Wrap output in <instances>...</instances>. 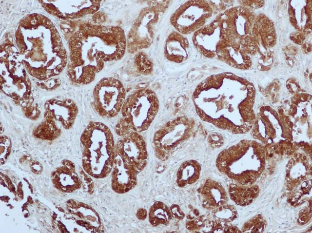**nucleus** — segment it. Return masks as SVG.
<instances>
[{"instance_id":"nucleus-1","label":"nucleus","mask_w":312,"mask_h":233,"mask_svg":"<svg viewBox=\"0 0 312 233\" xmlns=\"http://www.w3.org/2000/svg\"><path fill=\"white\" fill-rule=\"evenodd\" d=\"M254 88L232 73L211 76L199 83L192 95L199 117L204 121L234 134L251 130Z\"/></svg>"},{"instance_id":"nucleus-2","label":"nucleus","mask_w":312,"mask_h":233,"mask_svg":"<svg viewBox=\"0 0 312 233\" xmlns=\"http://www.w3.org/2000/svg\"><path fill=\"white\" fill-rule=\"evenodd\" d=\"M67 72L73 82H91L105 62L117 60L124 56L126 39L118 26L83 24L71 38Z\"/></svg>"},{"instance_id":"nucleus-3","label":"nucleus","mask_w":312,"mask_h":233,"mask_svg":"<svg viewBox=\"0 0 312 233\" xmlns=\"http://www.w3.org/2000/svg\"><path fill=\"white\" fill-rule=\"evenodd\" d=\"M16 42L27 72L39 80L59 74L66 66L67 55L53 23L41 15L22 19Z\"/></svg>"},{"instance_id":"nucleus-4","label":"nucleus","mask_w":312,"mask_h":233,"mask_svg":"<svg viewBox=\"0 0 312 233\" xmlns=\"http://www.w3.org/2000/svg\"><path fill=\"white\" fill-rule=\"evenodd\" d=\"M218 170L238 184L255 182L265 166L263 146L255 140L244 139L222 151L216 159Z\"/></svg>"},{"instance_id":"nucleus-5","label":"nucleus","mask_w":312,"mask_h":233,"mask_svg":"<svg viewBox=\"0 0 312 233\" xmlns=\"http://www.w3.org/2000/svg\"><path fill=\"white\" fill-rule=\"evenodd\" d=\"M82 165L84 172L95 178H102L111 172L116 145L110 129L100 122H90L80 137Z\"/></svg>"},{"instance_id":"nucleus-6","label":"nucleus","mask_w":312,"mask_h":233,"mask_svg":"<svg viewBox=\"0 0 312 233\" xmlns=\"http://www.w3.org/2000/svg\"><path fill=\"white\" fill-rule=\"evenodd\" d=\"M159 104L156 94L149 89H139L125 100L121 117L115 127L117 134L123 136L131 131L143 132L150 127L156 116Z\"/></svg>"},{"instance_id":"nucleus-7","label":"nucleus","mask_w":312,"mask_h":233,"mask_svg":"<svg viewBox=\"0 0 312 233\" xmlns=\"http://www.w3.org/2000/svg\"><path fill=\"white\" fill-rule=\"evenodd\" d=\"M0 85L3 92L16 101L29 99L31 84L17 49L10 45L1 49Z\"/></svg>"},{"instance_id":"nucleus-8","label":"nucleus","mask_w":312,"mask_h":233,"mask_svg":"<svg viewBox=\"0 0 312 233\" xmlns=\"http://www.w3.org/2000/svg\"><path fill=\"white\" fill-rule=\"evenodd\" d=\"M194 121L179 116L167 122L154 134L153 145L157 158L165 161L192 136Z\"/></svg>"},{"instance_id":"nucleus-9","label":"nucleus","mask_w":312,"mask_h":233,"mask_svg":"<svg viewBox=\"0 0 312 233\" xmlns=\"http://www.w3.org/2000/svg\"><path fill=\"white\" fill-rule=\"evenodd\" d=\"M292 123L289 118L270 108H262L251 129L253 136L266 145L292 138Z\"/></svg>"},{"instance_id":"nucleus-10","label":"nucleus","mask_w":312,"mask_h":233,"mask_svg":"<svg viewBox=\"0 0 312 233\" xmlns=\"http://www.w3.org/2000/svg\"><path fill=\"white\" fill-rule=\"evenodd\" d=\"M167 1H158L143 9L129 33L126 46L128 51L135 53L150 46L153 42L155 25L161 12L167 7Z\"/></svg>"},{"instance_id":"nucleus-11","label":"nucleus","mask_w":312,"mask_h":233,"mask_svg":"<svg viewBox=\"0 0 312 233\" xmlns=\"http://www.w3.org/2000/svg\"><path fill=\"white\" fill-rule=\"evenodd\" d=\"M125 97V89L120 81L113 78H103L94 89L93 105L99 116L113 117L121 111Z\"/></svg>"},{"instance_id":"nucleus-12","label":"nucleus","mask_w":312,"mask_h":233,"mask_svg":"<svg viewBox=\"0 0 312 233\" xmlns=\"http://www.w3.org/2000/svg\"><path fill=\"white\" fill-rule=\"evenodd\" d=\"M67 213L63 215L65 232L100 233L103 228L98 214L90 206L71 199L66 203Z\"/></svg>"},{"instance_id":"nucleus-13","label":"nucleus","mask_w":312,"mask_h":233,"mask_svg":"<svg viewBox=\"0 0 312 233\" xmlns=\"http://www.w3.org/2000/svg\"><path fill=\"white\" fill-rule=\"evenodd\" d=\"M211 13V8L204 1L189 0L176 9L170 21L178 33L188 35L199 30Z\"/></svg>"},{"instance_id":"nucleus-14","label":"nucleus","mask_w":312,"mask_h":233,"mask_svg":"<svg viewBox=\"0 0 312 233\" xmlns=\"http://www.w3.org/2000/svg\"><path fill=\"white\" fill-rule=\"evenodd\" d=\"M116 154L138 172L145 167L148 162L146 142L136 132H130L122 136L116 145Z\"/></svg>"},{"instance_id":"nucleus-15","label":"nucleus","mask_w":312,"mask_h":233,"mask_svg":"<svg viewBox=\"0 0 312 233\" xmlns=\"http://www.w3.org/2000/svg\"><path fill=\"white\" fill-rule=\"evenodd\" d=\"M47 12L63 18L75 19L97 12L98 0L40 1Z\"/></svg>"},{"instance_id":"nucleus-16","label":"nucleus","mask_w":312,"mask_h":233,"mask_svg":"<svg viewBox=\"0 0 312 233\" xmlns=\"http://www.w3.org/2000/svg\"><path fill=\"white\" fill-rule=\"evenodd\" d=\"M78 113L77 106L72 100L53 99L46 102L44 116L45 118L58 122L68 129L73 126Z\"/></svg>"},{"instance_id":"nucleus-17","label":"nucleus","mask_w":312,"mask_h":233,"mask_svg":"<svg viewBox=\"0 0 312 233\" xmlns=\"http://www.w3.org/2000/svg\"><path fill=\"white\" fill-rule=\"evenodd\" d=\"M112 171L111 186L114 192L124 194L136 185L138 172L116 154Z\"/></svg>"},{"instance_id":"nucleus-18","label":"nucleus","mask_w":312,"mask_h":233,"mask_svg":"<svg viewBox=\"0 0 312 233\" xmlns=\"http://www.w3.org/2000/svg\"><path fill=\"white\" fill-rule=\"evenodd\" d=\"M62 165L52 173L54 186L64 193H72L81 187L82 182L77 175L74 163L69 160L62 161Z\"/></svg>"},{"instance_id":"nucleus-19","label":"nucleus","mask_w":312,"mask_h":233,"mask_svg":"<svg viewBox=\"0 0 312 233\" xmlns=\"http://www.w3.org/2000/svg\"><path fill=\"white\" fill-rule=\"evenodd\" d=\"M201 197L202 205L208 210H214L224 205L228 201L225 189L219 183L211 179H207L198 189Z\"/></svg>"},{"instance_id":"nucleus-20","label":"nucleus","mask_w":312,"mask_h":233,"mask_svg":"<svg viewBox=\"0 0 312 233\" xmlns=\"http://www.w3.org/2000/svg\"><path fill=\"white\" fill-rule=\"evenodd\" d=\"M189 54V44L187 39L177 32L172 33L168 37L164 47V55L169 61L180 63L186 60Z\"/></svg>"},{"instance_id":"nucleus-21","label":"nucleus","mask_w":312,"mask_h":233,"mask_svg":"<svg viewBox=\"0 0 312 233\" xmlns=\"http://www.w3.org/2000/svg\"><path fill=\"white\" fill-rule=\"evenodd\" d=\"M287 180L298 181L311 177L312 166L306 155L297 154L288 162L286 168Z\"/></svg>"},{"instance_id":"nucleus-22","label":"nucleus","mask_w":312,"mask_h":233,"mask_svg":"<svg viewBox=\"0 0 312 233\" xmlns=\"http://www.w3.org/2000/svg\"><path fill=\"white\" fill-rule=\"evenodd\" d=\"M201 166L195 160H189L182 163L176 173V183L181 188L186 187L196 182L200 177Z\"/></svg>"},{"instance_id":"nucleus-23","label":"nucleus","mask_w":312,"mask_h":233,"mask_svg":"<svg viewBox=\"0 0 312 233\" xmlns=\"http://www.w3.org/2000/svg\"><path fill=\"white\" fill-rule=\"evenodd\" d=\"M229 194L231 199L241 206L251 203L257 197L259 192L257 186H244L231 184L229 187Z\"/></svg>"},{"instance_id":"nucleus-24","label":"nucleus","mask_w":312,"mask_h":233,"mask_svg":"<svg viewBox=\"0 0 312 233\" xmlns=\"http://www.w3.org/2000/svg\"><path fill=\"white\" fill-rule=\"evenodd\" d=\"M172 217L170 209L162 202H155L150 208L149 221L153 226H166Z\"/></svg>"},{"instance_id":"nucleus-25","label":"nucleus","mask_w":312,"mask_h":233,"mask_svg":"<svg viewBox=\"0 0 312 233\" xmlns=\"http://www.w3.org/2000/svg\"><path fill=\"white\" fill-rule=\"evenodd\" d=\"M60 129L58 127L55 121L45 118L36 128L34 135L41 139L53 140L60 135Z\"/></svg>"},{"instance_id":"nucleus-26","label":"nucleus","mask_w":312,"mask_h":233,"mask_svg":"<svg viewBox=\"0 0 312 233\" xmlns=\"http://www.w3.org/2000/svg\"><path fill=\"white\" fill-rule=\"evenodd\" d=\"M213 210L212 215L215 220L230 223L237 217V211L233 205L224 204Z\"/></svg>"},{"instance_id":"nucleus-27","label":"nucleus","mask_w":312,"mask_h":233,"mask_svg":"<svg viewBox=\"0 0 312 233\" xmlns=\"http://www.w3.org/2000/svg\"><path fill=\"white\" fill-rule=\"evenodd\" d=\"M202 229L203 232L208 233H239L238 229L229 223L224 222L219 220L210 221L205 219L204 226Z\"/></svg>"},{"instance_id":"nucleus-28","label":"nucleus","mask_w":312,"mask_h":233,"mask_svg":"<svg viewBox=\"0 0 312 233\" xmlns=\"http://www.w3.org/2000/svg\"><path fill=\"white\" fill-rule=\"evenodd\" d=\"M265 221L260 215L245 223L243 232H262L265 228Z\"/></svg>"},{"instance_id":"nucleus-29","label":"nucleus","mask_w":312,"mask_h":233,"mask_svg":"<svg viewBox=\"0 0 312 233\" xmlns=\"http://www.w3.org/2000/svg\"><path fill=\"white\" fill-rule=\"evenodd\" d=\"M135 64L137 69L143 74H148L152 70V63L143 53L138 54L135 58Z\"/></svg>"},{"instance_id":"nucleus-30","label":"nucleus","mask_w":312,"mask_h":233,"mask_svg":"<svg viewBox=\"0 0 312 233\" xmlns=\"http://www.w3.org/2000/svg\"><path fill=\"white\" fill-rule=\"evenodd\" d=\"M0 164H4L7 160L12 149L10 139L6 136H0Z\"/></svg>"},{"instance_id":"nucleus-31","label":"nucleus","mask_w":312,"mask_h":233,"mask_svg":"<svg viewBox=\"0 0 312 233\" xmlns=\"http://www.w3.org/2000/svg\"><path fill=\"white\" fill-rule=\"evenodd\" d=\"M205 220L202 216H198L187 222L186 227L190 231L199 230L203 227Z\"/></svg>"},{"instance_id":"nucleus-32","label":"nucleus","mask_w":312,"mask_h":233,"mask_svg":"<svg viewBox=\"0 0 312 233\" xmlns=\"http://www.w3.org/2000/svg\"><path fill=\"white\" fill-rule=\"evenodd\" d=\"M170 209L173 217L178 220H182L184 218L185 214L178 205L173 204Z\"/></svg>"},{"instance_id":"nucleus-33","label":"nucleus","mask_w":312,"mask_h":233,"mask_svg":"<svg viewBox=\"0 0 312 233\" xmlns=\"http://www.w3.org/2000/svg\"><path fill=\"white\" fill-rule=\"evenodd\" d=\"M222 137L221 136L216 133L211 134L208 138L209 142L215 147L219 146L222 143Z\"/></svg>"},{"instance_id":"nucleus-34","label":"nucleus","mask_w":312,"mask_h":233,"mask_svg":"<svg viewBox=\"0 0 312 233\" xmlns=\"http://www.w3.org/2000/svg\"><path fill=\"white\" fill-rule=\"evenodd\" d=\"M83 175L82 178L83 183H84V184H85L84 185L86 187V189H87V191L89 193H91L93 190V182L91 178L89 177V175H88V174L85 175L84 173Z\"/></svg>"},{"instance_id":"nucleus-35","label":"nucleus","mask_w":312,"mask_h":233,"mask_svg":"<svg viewBox=\"0 0 312 233\" xmlns=\"http://www.w3.org/2000/svg\"><path fill=\"white\" fill-rule=\"evenodd\" d=\"M147 215L146 210L143 208L139 209L136 212V216L139 220H144Z\"/></svg>"}]
</instances>
